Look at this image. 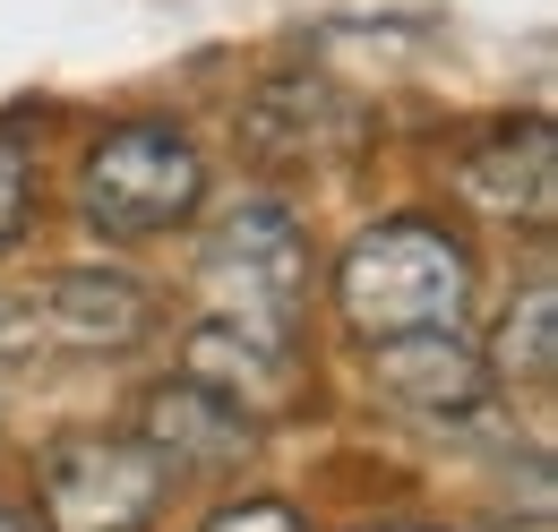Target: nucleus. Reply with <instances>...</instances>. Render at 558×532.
<instances>
[{
	"mask_svg": "<svg viewBox=\"0 0 558 532\" xmlns=\"http://www.w3.org/2000/svg\"><path fill=\"white\" fill-rule=\"evenodd\" d=\"M464 292H473V266L438 223H369L344 250V266H336V301H344V318L369 343L378 335L456 327Z\"/></svg>",
	"mask_w": 558,
	"mask_h": 532,
	"instance_id": "f257e3e1",
	"label": "nucleus"
},
{
	"mask_svg": "<svg viewBox=\"0 0 558 532\" xmlns=\"http://www.w3.org/2000/svg\"><path fill=\"white\" fill-rule=\"evenodd\" d=\"M198 292H207V318L292 343L301 301H310V241H301L292 206H276V198L232 206L207 232V250H198Z\"/></svg>",
	"mask_w": 558,
	"mask_h": 532,
	"instance_id": "f03ea898",
	"label": "nucleus"
},
{
	"mask_svg": "<svg viewBox=\"0 0 558 532\" xmlns=\"http://www.w3.org/2000/svg\"><path fill=\"white\" fill-rule=\"evenodd\" d=\"M207 198V164H198V146L181 130H112L95 155H86V172H77V215L104 232V241H146V232H172V223H190Z\"/></svg>",
	"mask_w": 558,
	"mask_h": 532,
	"instance_id": "7ed1b4c3",
	"label": "nucleus"
},
{
	"mask_svg": "<svg viewBox=\"0 0 558 532\" xmlns=\"http://www.w3.org/2000/svg\"><path fill=\"white\" fill-rule=\"evenodd\" d=\"M172 472L146 438H61L44 456V524L52 532H146Z\"/></svg>",
	"mask_w": 558,
	"mask_h": 532,
	"instance_id": "20e7f679",
	"label": "nucleus"
},
{
	"mask_svg": "<svg viewBox=\"0 0 558 532\" xmlns=\"http://www.w3.org/2000/svg\"><path fill=\"white\" fill-rule=\"evenodd\" d=\"M369 387L387 403H404L421 421H464L489 396V361L456 327H421V335H378L369 343Z\"/></svg>",
	"mask_w": 558,
	"mask_h": 532,
	"instance_id": "39448f33",
	"label": "nucleus"
},
{
	"mask_svg": "<svg viewBox=\"0 0 558 532\" xmlns=\"http://www.w3.org/2000/svg\"><path fill=\"white\" fill-rule=\"evenodd\" d=\"M26 301H35L44 343H61V352H130V343L155 327L146 283L104 275V266H61V275H44Z\"/></svg>",
	"mask_w": 558,
	"mask_h": 532,
	"instance_id": "423d86ee",
	"label": "nucleus"
},
{
	"mask_svg": "<svg viewBox=\"0 0 558 532\" xmlns=\"http://www.w3.org/2000/svg\"><path fill=\"white\" fill-rule=\"evenodd\" d=\"M190 387H207L215 403H232L241 421H276L301 396V370H292V343L276 335H250V327H190Z\"/></svg>",
	"mask_w": 558,
	"mask_h": 532,
	"instance_id": "0eeeda50",
	"label": "nucleus"
},
{
	"mask_svg": "<svg viewBox=\"0 0 558 532\" xmlns=\"http://www.w3.org/2000/svg\"><path fill=\"white\" fill-rule=\"evenodd\" d=\"M558 146H550V121H507L489 130L464 164H456V190L498 215V223H550V198H558Z\"/></svg>",
	"mask_w": 558,
	"mask_h": 532,
	"instance_id": "6e6552de",
	"label": "nucleus"
},
{
	"mask_svg": "<svg viewBox=\"0 0 558 532\" xmlns=\"http://www.w3.org/2000/svg\"><path fill=\"white\" fill-rule=\"evenodd\" d=\"M250 438H258V421H241L232 403H215L207 387H190V378H172V387L146 396V447L163 456L172 481H181V472H232V464H250Z\"/></svg>",
	"mask_w": 558,
	"mask_h": 532,
	"instance_id": "1a4fd4ad",
	"label": "nucleus"
},
{
	"mask_svg": "<svg viewBox=\"0 0 558 532\" xmlns=\"http://www.w3.org/2000/svg\"><path fill=\"white\" fill-rule=\"evenodd\" d=\"M558 370V310H550V275L524 283V301L498 318V343H489V378H515V387H550Z\"/></svg>",
	"mask_w": 558,
	"mask_h": 532,
	"instance_id": "9d476101",
	"label": "nucleus"
},
{
	"mask_svg": "<svg viewBox=\"0 0 558 532\" xmlns=\"http://www.w3.org/2000/svg\"><path fill=\"white\" fill-rule=\"evenodd\" d=\"M26 215H35V155L17 130H0V258L26 241Z\"/></svg>",
	"mask_w": 558,
	"mask_h": 532,
	"instance_id": "9b49d317",
	"label": "nucleus"
},
{
	"mask_svg": "<svg viewBox=\"0 0 558 532\" xmlns=\"http://www.w3.org/2000/svg\"><path fill=\"white\" fill-rule=\"evenodd\" d=\"M44 352V327H35V301L26 292H0V378L9 370H26Z\"/></svg>",
	"mask_w": 558,
	"mask_h": 532,
	"instance_id": "f8f14e48",
	"label": "nucleus"
},
{
	"mask_svg": "<svg viewBox=\"0 0 558 532\" xmlns=\"http://www.w3.org/2000/svg\"><path fill=\"white\" fill-rule=\"evenodd\" d=\"M207 532H301V516L276 507V498H250V507H223Z\"/></svg>",
	"mask_w": 558,
	"mask_h": 532,
	"instance_id": "ddd939ff",
	"label": "nucleus"
},
{
	"mask_svg": "<svg viewBox=\"0 0 558 532\" xmlns=\"http://www.w3.org/2000/svg\"><path fill=\"white\" fill-rule=\"evenodd\" d=\"M378 532H421V524H378Z\"/></svg>",
	"mask_w": 558,
	"mask_h": 532,
	"instance_id": "4468645a",
	"label": "nucleus"
},
{
	"mask_svg": "<svg viewBox=\"0 0 558 532\" xmlns=\"http://www.w3.org/2000/svg\"><path fill=\"white\" fill-rule=\"evenodd\" d=\"M0 532H17V524H9V516H0Z\"/></svg>",
	"mask_w": 558,
	"mask_h": 532,
	"instance_id": "2eb2a0df",
	"label": "nucleus"
}]
</instances>
